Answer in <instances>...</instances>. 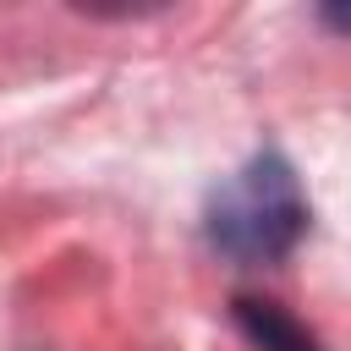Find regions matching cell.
Here are the masks:
<instances>
[{"instance_id": "obj_1", "label": "cell", "mask_w": 351, "mask_h": 351, "mask_svg": "<svg viewBox=\"0 0 351 351\" xmlns=\"http://www.w3.org/2000/svg\"><path fill=\"white\" fill-rule=\"evenodd\" d=\"M208 241L236 263H274L307 230V197L296 170L280 154L247 159L208 197Z\"/></svg>"}, {"instance_id": "obj_2", "label": "cell", "mask_w": 351, "mask_h": 351, "mask_svg": "<svg viewBox=\"0 0 351 351\" xmlns=\"http://www.w3.org/2000/svg\"><path fill=\"white\" fill-rule=\"evenodd\" d=\"M236 324L252 346L263 351H318V340L280 307V302H258V296H236Z\"/></svg>"}, {"instance_id": "obj_3", "label": "cell", "mask_w": 351, "mask_h": 351, "mask_svg": "<svg viewBox=\"0 0 351 351\" xmlns=\"http://www.w3.org/2000/svg\"><path fill=\"white\" fill-rule=\"evenodd\" d=\"M324 22H329V27H346V33H351V5H324Z\"/></svg>"}]
</instances>
